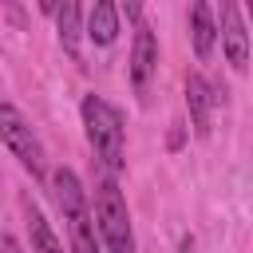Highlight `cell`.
<instances>
[{"label": "cell", "mask_w": 253, "mask_h": 253, "mask_svg": "<svg viewBox=\"0 0 253 253\" xmlns=\"http://www.w3.org/2000/svg\"><path fill=\"white\" fill-rule=\"evenodd\" d=\"M83 115V130L87 142L103 166V174H119L126 166V126H123V111L115 103H107L103 95H83L79 103Z\"/></svg>", "instance_id": "cell-1"}, {"label": "cell", "mask_w": 253, "mask_h": 253, "mask_svg": "<svg viewBox=\"0 0 253 253\" xmlns=\"http://www.w3.org/2000/svg\"><path fill=\"white\" fill-rule=\"evenodd\" d=\"M51 190H55V206H59L67 233H71V253H107L99 241V229H95V213L87 210V190H83L79 174L71 166H55Z\"/></svg>", "instance_id": "cell-2"}, {"label": "cell", "mask_w": 253, "mask_h": 253, "mask_svg": "<svg viewBox=\"0 0 253 253\" xmlns=\"http://www.w3.org/2000/svg\"><path fill=\"white\" fill-rule=\"evenodd\" d=\"M95 229L107 253H134V225L115 174H103L95 182Z\"/></svg>", "instance_id": "cell-3"}, {"label": "cell", "mask_w": 253, "mask_h": 253, "mask_svg": "<svg viewBox=\"0 0 253 253\" xmlns=\"http://www.w3.org/2000/svg\"><path fill=\"white\" fill-rule=\"evenodd\" d=\"M0 138L8 146V154L32 174V182L47 178V162H43V146L36 138V130L28 126V119L16 111V103H0Z\"/></svg>", "instance_id": "cell-4"}, {"label": "cell", "mask_w": 253, "mask_h": 253, "mask_svg": "<svg viewBox=\"0 0 253 253\" xmlns=\"http://www.w3.org/2000/svg\"><path fill=\"white\" fill-rule=\"evenodd\" d=\"M217 36H221V51H225L229 67L245 71L249 67V28H245V16L233 0H225L217 8Z\"/></svg>", "instance_id": "cell-5"}, {"label": "cell", "mask_w": 253, "mask_h": 253, "mask_svg": "<svg viewBox=\"0 0 253 253\" xmlns=\"http://www.w3.org/2000/svg\"><path fill=\"white\" fill-rule=\"evenodd\" d=\"M154 71H158V36L142 20L134 28V43H130V87H134V95H146L150 91Z\"/></svg>", "instance_id": "cell-6"}, {"label": "cell", "mask_w": 253, "mask_h": 253, "mask_svg": "<svg viewBox=\"0 0 253 253\" xmlns=\"http://www.w3.org/2000/svg\"><path fill=\"white\" fill-rule=\"evenodd\" d=\"M217 87L206 79V75H186V111H190V126L198 138H210L213 130V107H217Z\"/></svg>", "instance_id": "cell-7"}, {"label": "cell", "mask_w": 253, "mask_h": 253, "mask_svg": "<svg viewBox=\"0 0 253 253\" xmlns=\"http://www.w3.org/2000/svg\"><path fill=\"white\" fill-rule=\"evenodd\" d=\"M217 20H213V8L206 0H198L190 8V43H194V55L198 59H210L213 55V43H217Z\"/></svg>", "instance_id": "cell-8"}, {"label": "cell", "mask_w": 253, "mask_h": 253, "mask_svg": "<svg viewBox=\"0 0 253 253\" xmlns=\"http://www.w3.org/2000/svg\"><path fill=\"white\" fill-rule=\"evenodd\" d=\"M119 16H123V8H119V4L99 0V4L87 12V40H91V43H99V47H111V43L119 40Z\"/></svg>", "instance_id": "cell-9"}, {"label": "cell", "mask_w": 253, "mask_h": 253, "mask_svg": "<svg viewBox=\"0 0 253 253\" xmlns=\"http://www.w3.org/2000/svg\"><path fill=\"white\" fill-rule=\"evenodd\" d=\"M87 28H83V12H79V4L75 0H63L59 8H55V36H59V43H63V51L71 55V59H79V36H83Z\"/></svg>", "instance_id": "cell-10"}, {"label": "cell", "mask_w": 253, "mask_h": 253, "mask_svg": "<svg viewBox=\"0 0 253 253\" xmlns=\"http://www.w3.org/2000/svg\"><path fill=\"white\" fill-rule=\"evenodd\" d=\"M28 210V241H32V253H71V249H63V241L55 237V229H51V221L43 217V210L40 206H24Z\"/></svg>", "instance_id": "cell-11"}, {"label": "cell", "mask_w": 253, "mask_h": 253, "mask_svg": "<svg viewBox=\"0 0 253 253\" xmlns=\"http://www.w3.org/2000/svg\"><path fill=\"white\" fill-rule=\"evenodd\" d=\"M0 249H4V253H24V249H20V241H16L12 233H4V241H0Z\"/></svg>", "instance_id": "cell-12"}, {"label": "cell", "mask_w": 253, "mask_h": 253, "mask_svg": "<svg viewBox=\"0 0 253 253\" xmlns=\"http://www.w3.org/2000/svg\"><path fill=\"white\" fill-rule=\"evenodd\" d=\"M123 12H126V20H134V24H142V8H138V4H123Z\"/></svg>", "instance_id": "cell-13"}, {"label": "cell", "mask_w": 253, "mask_h": 253, "mask_svg": "<svg viewBox=\"0 0 253 253\" xmlns=\"http://www.w3.org/2000/svg\"><path fill=\"white\" fill-rule=\"evenodd\" d=\"M170 146H182V123H174V134H170Z\"/></svg>", "instance_id": "cell-14"}, {"label": "cell", "mask_w": 253, "mask_h": 253, "mask_svg": "<svg viewBox=\"0 0 253 253\" xmlns=\"http://www.w3.org/2000/svg\"><path fill=\"white\" fill-rule=\"evenodd\" d=\"M178 253H194V237H182V249Z\"/></svg>", "instance_id": "cell-15"}, {"label": "cell", "mask_w": 253, "mask_h": 253, "mask_svg": "<svg viewBox=\"0 0 253 253\" xmlns=\"http://www.w3.org/2000/svg\"><path fill=\"white\" fill-rule=\"evenodd\" d=\"M249 20H253V4H249Z\"/></svg>", "instance_id": "cell-16"}]
</instances>
